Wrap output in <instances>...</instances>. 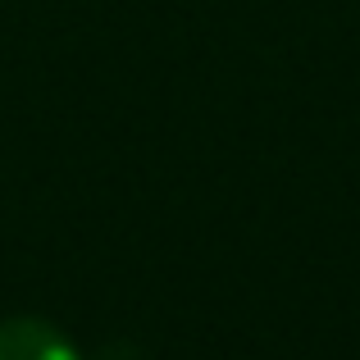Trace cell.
<instances>
[{
    "label": "cell",
    "instance_id": "1",
    "mask_svg": "<svg viewBox=\"0 0 360 360\" xmlns=\"http://www.w3.org/2000/svg\"><path fill=\"white\" fill-rule=\"evenodd\" d=\"M0 360H78V352L46 319H5L0 324Z\"/></svg>",
    "mask_w": 360,
    "mask_h": 360
}]
</instances>
